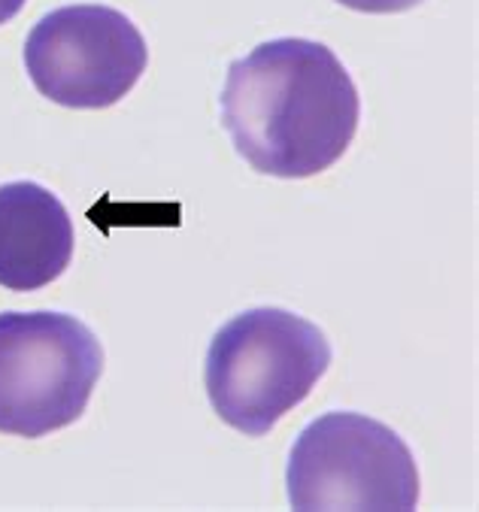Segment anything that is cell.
<instances>
[{
	"instance_id": "cell-6",
	"label": "cell",
	"mask_w": 479,
	"mask_h": 512,
	"mask_svg": "<svg viewBox=\"0 0 479 512\" xmlns=\"http://www.w3.org/2000/svg\"><path fill=\"white\" fill-rule=\"evenodd\" d=\"M73 219L58 194L40 182L0 185V285L37 291L73 261Z\"/></svg>"
},
{
	"instance_id": "cell-2",
	"label": "cell",
	"mask_w": 479,
	"mask_h": 512,
	"mask_svg": "<svg viewBox=\"0 0 479 512\" xmlns=\"http://www.w3.org/2000/svg\"><path fill=\"white\" fill-rule=\"evenodd\" d=\"M331 367L325 331L279 306L222 325L207 352V394L225 425L264 437L301 406Z\"/></svg>"
},
{
	"instance_id": "cell-8",
	"label": "cell",
	"mask_w": 479,
	"mask_h": 512,
	"mask_svg": "<svg viewBox=\"0 0 479 512\" xmlns=\"http://www.w3.org/2000/svg\"><path fill=\"white\" fill-rule=\"evenodd\" d=\"M28 0H0V25L13 22L22 10H25Z\"/></svg>"
},
{
	"instance_id": "cell-5",
	"label": "cell",
	"mask_w": 479,
	"mask_h": 512,
	"mask_svg": "<svg viewBox=\"0 0 479 512\" xmlns=\"http://www.w3.org/2000/svg\"><path fill=\"white\" fill-rule=\"evenodd\" d=\"M149 46L140 28L104 4L46 13L25 43L34 88L67 110H107L140 82Z\"/></svg>"
},
{
	"instance_id": "cell-7",
	"label": "cell",
	"mask_w": 479,
	"mask_h": 512,
	"mask_svg": "<svg viewBox=\"0 0 479 512\" xmlns=\"http://www.w3.org/2000/svg\"><path fill=\"white\" fill-rule=\"evenodd\" d=\"M337 4L355 10V13H373V16H389V13H407L419 7L422 0H337Z\"/></svg>"
},
{
	"instance_id": "cell-3",
	"label": "cell",
	"mask_w": 479,
	"mask_h": 512,
	"mask_svg": "<svg viewBox=\"0 0 479 512\" xmlns=\"http://www.w3.org/2000/svg\"><path fill=\"white\" fill-rule=\"evenodd\" d=\"M101 373V340L76 316L0 313V434L40 440L79 422Z\"/></svg>"
},
{
	"instance_id": "cell-4",
	"label": "cell",
	"mask_w": 479,
	"mask_h": 512,
	"mask_svg": "<svg viewBox=\"0 0 479 512\" xmlns=\"http://www.w3.org/2000/svg\"><path fill=\"white\" fill-rule=\"evenodd\" d=\"M289 500L301 512L419 506V467L398 431L361 413H325L289 455Z\"/></svg>"
},
{
	"instance_id": "cell-1",
	"label": "cell",
	"mask_w": 479,
	"mask_h": 512,
	"mask_svg": "<svg viewBox=\"0 0 479 512\" xmlns=\"http://www.w3.org/2000/svg\"><path fill=\"white\" fill-rule=\"evenodd\" d=\"M219 104L237 155L276 179L334 167L361 119V97L343 61L304 37H279L237 58Z\"/></svg>"
}]
</instances>
